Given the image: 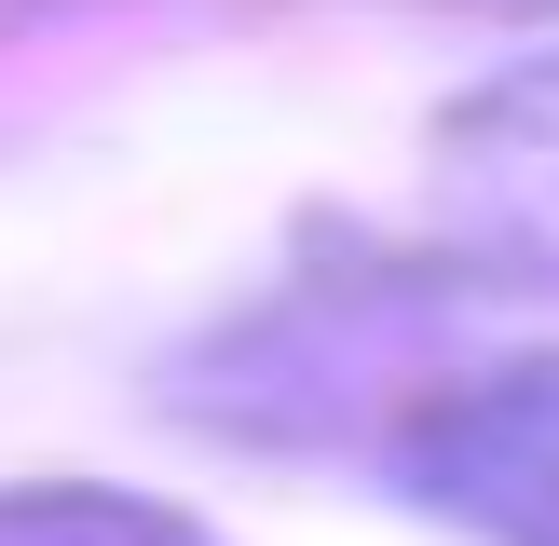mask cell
<instances>
[{
  "instance_id": "cell-1",
  "label": "cell",
  "mask_w": 559,
  "mask_h": 546,
  "mask_svg": "<svg viewBox=\"0 0 559 546\" xmlns=\"http://www.w3.org/2000/svg\"><path fill=\"white\" fill-rule=\"evenodd\" d=\"M409 491L491 519L519 546H559V382H519V396H451L437 424H409Z\"/></svg>"
},
{
  "instance_id": "cell-2",
  "label": "cell",
  "mask_w": 559,
  "mask_h": 546,
  "mask_svg": "<svg viewBox=\"0 0 559 546\" xmlns=\"http://www.w3.org/2000/svg\"><path fill=\"white\" fill-rule=\"evenodd\" d=\"M0 546H205V533L123 491H0Z\"/></svg>"
}]
</instances>
